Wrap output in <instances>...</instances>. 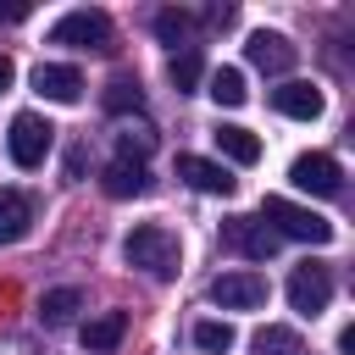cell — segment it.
<instances>
[{
    "mask_svg": "<svg viewBox=\"0 0 355 355\" xmlns=\"http://www.w3.org/2000/svg\"><path fill=\"white\" fill-rule=\"evenodd\" d=\"M122 255H128V266L150 272L155 283L178 277V261H183V250H178V233H172V227H161V222H139V227L122 239Z\"/></svg>",
    "mask_w": 355,
    "mask_h": 355,
    "instance_id": "cell-1",
    "label": "cell"
},
{
    "mask_svg": "<svg viewBox=\"0 0 355 355\" xmlns=\"http://www.w3.org/2000/svg\"><path fill=\"white\" fill-rule=\"evenodd\" d=\"M261 222H266L277 239H300V244H327V239H333V222H327V216H316L311 205H294V200H283V194H266Z\"/></svg>",
    "mask_w": 355,
    "mask_h": 355,
    "instance_id": "cell-2",
    "label": "cell"
},
{
    "mask_svg": "<svg viewBox=\"0 0 355 355\" xmlns=\"http://www.w3.org/2000/svg\"><path fill=\"white\" fill-rule=\"evenodd\" d=\"M50 144H55V128H50L39 111H17V116H11L6 150H11V161H17V166H39V161L50 155Z\"/></svg>",
    "mask_w": 355,
    "mask_h": 355,
    "instance_id": "cell-3",
    "label": "cell"
},
{
    "mask_svg": "<svg viewBox=\"0 0 355 355\" xmlns=\"http://www.w3.org/2000/svg\"><path fill=\"white\" fill-rule=\"evenodd\" d=\"M50 44H67V50H111V17L105 11H67L50 28Z\"/></svg>",
    "mask_w": 355,
    "mask_h": 355,
    "instance_id": "cell-4",
    "label": "cell"
},
{
    "mask_svg": "<svg viewBox=\"0 0 355 355\" xmlns=\"http://www.w3.org/2000/svg\"><path fill=\"white\" fill-rule=\"evenodd\" d=\"M327 300H333V272L316 266V261H300V266L288 272V305H294L300 316H322Z\"/></svg>",
    "mask_w": 355,
    "mask_h": 355,
    "instance_id": "cell-5",
    "label": "cell"
},
{
    "mask_svg": "<svg viewBox=\"0 0 355 355\" xmlns=\"http://www.w3.org/2000/svg\"><path fill=\"white\" fill-rule=\"evenodd\" d=\"M222 244L244 261H272L277 255V233L261 222V216H227L222 222Z\"/></svg>",
    "mask_w": 355,
    "mask_h": 355,
    "instance_id": "cell-6",
    "label": "cell"
},
{
    "mask_svg": "<svg viewBox=\"0 0 355 355\" xmlns=\"http://www.w3.org/2000/svg\"><path fill=\"white\" fill-rule=\"evenodd\" d=\"M288 183L300 189V194H338L344 189V166L327 155V150H311V155H300L294 166H288Z\"/></svg>",
    "mask_w": 355,
    "mask_h": 355,
    "instance_id": "cell-7",
    "label": "cell"
},
{
    "mask_svg": "<svg viewBox=\"0 0 355 355\" xmlns=\"http://www.w3.org/2000/svg\"><path fill=\"white\" fill-rule=\"evenodd\" d=\"M211 300L222 311H255V305H266V277L250 272V266L222 272V277H211Z\"/></svg>",
    "mask_w": 355,
    "mask_h": 355,
    "instance_id": "cell-8",
    "label": "cell"
},
{
    "mask_svg": "<svg viewBox=\"0 0 355 355\" xmlns=\"http://www.w3.org/2000/svg\"><path fill=\"white\" fill-rule=\"evenodd\" d=\"M33 89L44 100H55V105H78L83 100V72L67 67V61H39L33 67Z\"/></svg>",
    "mask_w": 355,
    "mask_h": 355,
    "instance_id": "cell-9",
    "label": "cell"
},
{
    "mask_svg": "<svg viewBox=\"0 0 355 355\" xmlns=\"http://www.w3.org/2000/svg\"><path fill=\"white\" fill-rule=\"evenodd\" d=\"M322 89L316 83H305V78H288V83H277L272 89V111H283V116H294V122H316L322 116Z\"/></svg>",
    "mask_w": 355,
    "mask_h": 355,
    "instance_id": "cell-10",
    "label": "cell"
},
{
    "mask_svg": "<svg viewBox=\"0 0 355 355\" xmlns=\"http://www.w3.org/2000/svg\"><path fill=\"white\" fill-rule=\"evenodd\" d=\"M244 55H250V67H261V72H288L300 50H294L283 33H272V28H255V33H250V44H244Z\"/></svg>",
    "mask_w": 355,
    "mask_h": 355,
    "instance_id": "cell-11",
    "label": "cell"
},
{
    "mask_svg": "<svg viewBox=\"0 0 355 355\" xmlns=\"http://www.w3.org/2000/svg\"><path fill=\"white\" fill-rule=\"evenodd\" d=\"M178 178L200 194H233V183H239L222 161H205V155H178Z\"/></svg>",
    "mask_w": 355,
    "mask_h": 355,
    "instance_id": "cell-12",
    "label": "cell"
},
{
    "mask_svg": "<svg viewBox=\"0 0 355 355\" xmlns=\"http://www.w3.org/2000/svg\"><path fill=\"white\" fill-rule=\"evenodd\" d=\"M100 189H105L111 200H133V194H150V172H144V161H128V155H116V161H105V172H100Z\"/></svg>",
    "mask_w": 355,
    "mask_h": 355,
    "instance_id": "cell-13",
    "label": "cell"
},
{
    "mask_svg": "<svg viewBox=\"0 0 355 355\" xmlns=\"http://www.w3.org/2000/svg\"><path fill=\"white\" fill-rule=\"evenodd\" d=\"M122 333H128V311H100V316L83 322V349L89 355H111L122 344Z\"/></svg>",
    "mask_w": 355,
    "mask_h": 355,
    "instance_id": "cell-14",
    "label": "cell"
},
{
    "mask_svg": "<svg viewBox=\"0 0 355 355\" xmlns=\"http://www.w3.org/2000/svg\"><path fill=\"white\" fill-rule=\"evenodd\" d=\"M33 227V200L22 189H0V244H17Z\"/></svg>",
    "mask_w": 355,
    "mask_h": 355,
    "instance_id": "cell-15",
    "label": "cell"
},
{
    "mask_svg": "<svg viewBox=\"0 0 355 355\" xmlns=\"http://www.w3.org/2000/svg\"><path fill=\"white\" fill-rule=\"evenodd\" d=\"M211 139H216V150H222L227 161H239V166H255V161H261V139H255L250 128H239V122H222Z\"/></svg>",
    "mask_w": 355,
    "mask_h": 355,
    "instance_id": "cell-16",
    "label": "cell"
},
{
    "mask_svg": "<svg viewBox=\"0 0 355 355\" xmlns=\"http://www.w3.org/2000/svg\"><path fill=\"white\" fill-rule=\"evenodd\" d=\"M78 311H83V294H78V288H50V294L39 300V322H44V327H67Z\"/></svg>",
    "mask_w": 355,
    "mask_h": 355,
    "instance_id": "cell-17",
    "label": "cell"
},
{
    "mask_svg": "<svg viewBox=\"0 0 355 355\" xmlns=\"http://www.w3.org/2000/svg\"><path fill=\"white\" fill-rule=\"evenodd\" d=\"M155 39H161V44H172V50H178V44H183V50H194V44H189V39H194V17H189V11H178V6L155 11Z\"/></svg>",
    "mask_w": 355,
    "mask_h": 355,
    "instance_id": "cell-18",
    "label": "cell"
},
{
    "mask_svg": "<svg viewBox=\"0 0 355 355\" xmlns=\"http://www.w3.org/2000/svg\"><path fill=\"white\" fill-rule=\"evenodd\" d=\"M205 94H211L216 105H244V94H250V89H244V72H239V67H216Z\"/></svg>",
    "mask_w": 355,
    "mask_h": 355,
    "instance_id": "cell-19",
    "label": "cell"
},
{
    "mask_svg": "<svg viewBox=\"0 0 355 355\" xmlns=\"http://www.w3.org/2000/svg\"><path fill=\"white\" fill-rule=\"evenodd\" d=\"M255 355H300V333L283 327V322H272V327L255 333Z\"/></svg>",
    "mask_w": 355,
    "mask_h": 355,
    "instance_id": "cell-20",
    "label": "cell"
},
{
    "mask_svg": "<svg viewBox=\"0 0 355 355\" xmlns=\"http://www.w3.org/2000/svg\"><path fill=\"white\" fill-rule=\"evenodd\" d=\"M200 72H205V67H200V50H178V55L166 61V78L178 83V94H189V89L200 83Z\"/></svg>",
    "mask_w": 355,
    "mask_h": 355,
    "instance_id": "cell-21",
    "label": "cell"
},
{
    "mask_svg": "<svg viewBox=\"0 0 355 355\" xmlns=\"http://www.w3.org/2000/svg\"><path fill=\"white\" fill-rule=\"evenodd\" d=\"M194 344H200L205 355H227V349L239 344V333H233L227 322H200V327H194Z\"/></svg>",
    "mask_w": 355,
    "mask_h": 355,
    "instance_id": "cell-22",
    "label": "cell"
},
{
    "mask_svg": "<svg viewBox=\"0 0 355 355\" xmlns=\"http://www.w3.org/2000/svg\"><path fill=\"white\" fill-rule=\"evenodd\" d=\"M139 100H144V94H139V78H111V83H105V111H111V116H122L128 105L139 111Z\"/></svg>",
    "mask_w": 355,
    "mask_h": 355,
    "instance_id": "cell-23",
    "label": "cell"
},
{
    "mask_svg": "<svg viewBox=\"0 0 355 355\" xmlns=\"http://www.w3.org/2000/svg\"><path fill=\"white\" fill-rule=\"evenodd\" d=\"M150 150H155V133H150V128H122V133H116V155L144 161Z\"/></svg>",
    "mask_w": 355,
    "mask_h": 355,
    "instance_id": "cell-24",
    "label": "cell"
},
{
    "mask_svg": "<svg viewBox=\"0 0 355 355\" xmlns=\"http://www.w3.org/2000/svg\"><path fill=\"white\" fill-rule=\"evenodd\" d=\"M205 17H211V22H216V28H227V22H233V6H211V11H205Z\"/></svg>",
    "mask_w": 355,
    "mask_h": 355,
    "instance_id": "cell-25",
    "label": "cell"
},
{
    "mask_svg": "<svg viewBox=\"0 0 355 355\" xmlns=\"http://www.w3.org/2000/svg\"><path fill=\"white\" fill-rule=\"evenodd\" d=\"M0 22H28V6H0Z\"/></svg>",
    "mask_w": 355,
    "mask_h": 355,
    "instance_id": "cell-26",
    "label": "cell"
},
{
    "mask_svg": "<svg viewBox=\"0 0 355 355\" xmlns=\"http://www.w3.org/2000/svg\"><path fill=\"white\" fill-rule=\"evenodd\" d=\"M11 78H17V67H11V55H0V94L11 89Z\"/></svg>",
    "mask_w": 355,
    "mask_h": 355,
    "instance_id": "cell-27",
    "label": "cell"
}]
</instances>
